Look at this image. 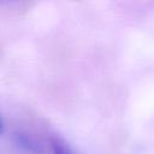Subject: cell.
<instances>
[{"label": "cell", "mask_w": 154, "mask_h": 154, "mask_svg": "<svg viewBox=\"0 0 154 154\" xmlns=\"http://www.w3.org/2000/svg\"><path fill=\"white\" fill-rule=\"evenodd\" d=\"M4 130H5V124H4V120H2V118L0 116V135L4 132Z\"/></svg>", "instance_id": "3957f363"}, {"label": "cell", "mask_w": 154, "mask_h": 154, "mask_svg": "<svg viewBox=\"0 0 154 154\" xmlns=\"http://www.w3.org/2000/svg\"><path fill=\"white\" fill-rule=\"evenodd\" d=\"M16 142L20 148H23L24 150H26L29 153H37V150H38V146L30 137H28L23 134H18L16 136Z\"/></svg>", "instance_id": "7a4b0ae2"}, {"label": "cell", "mask_w": 154, "mask_h": 154, "mask_svg": "<svg viewBox=\"0 0 154 154\" xmlns=\"http://www.w3.org/2000/svg\"><path fill=\"white\" fill-rule=\"evenodd\" d=\"M51 148L53 154H75L72 148L59 137H53L51 140Z\"/></svg>", "instance_id": "6da1fadb"}]
</instances>
